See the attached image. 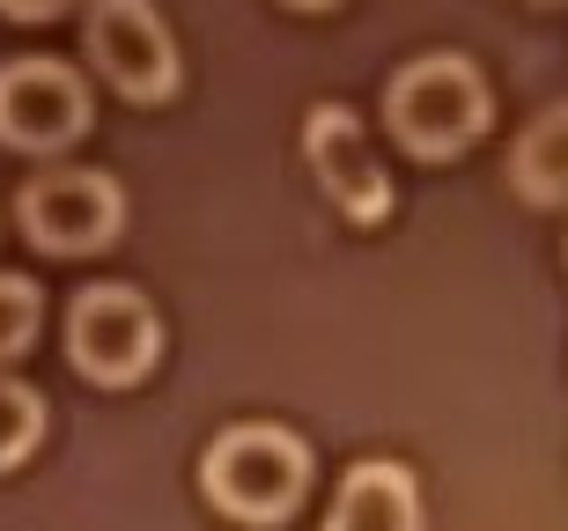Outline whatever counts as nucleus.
<instances>
[{
  "instance_id": "obj_1",
  "label": "nucleus",
  "mask_w": 568,
  "mask_h": 531,
  "mask_svg": "<svg viewBox=\"0 0 568 531\" xmlns=\"http://www.w3.org/2000/svg\"><path fill=\"white\" fill-rule=\"evenodd\" d=\"M200 488H207V502L222 517H236V524H281V517L303 502V488H311V450H303V436H288V428H230V436H214L207 458H200Z\"/></svg>"
},
{
  "instance_id": "obj_2",
  "label": "nucleus",
  "mask_w": 568,
  "mask_h": 531,
  "mask_svg": "<svg viewBox=\"0 0 568 531\" xmlns=\"http://www.w3.org/2000/svg\"><path fill=\"white\" fill-rule=\"evenodd\" d=\"M384 119L414 155H458L487 133V82L473 74V60L458 52H428L406 60L384 82Z\"/></svg>"
},
{
  "instance_id": "obj_3",
  "label": "nucleus",
  "mask_w": 568,
  "mask_h": 531,
  "mask_svg": "<svg viewBox=\"0 0 568 531\" xmlns=\"http://www.w3.org/2000/svg\"><path fill=\"white\" fill-rule=\"evenodd\" d=\"M67 355L89 384H141L163 361V318L133 288H82L67 310Z\"/></svg>"
},
{
  "instance_id": "obj_4",
  "label": "nucleus",
  "mask_w": 568,
  "mask_h": 531,
  "mask_svg": "<svg viewBox=\"0 0 568 531\" xmlns=\"http://www.w3.org/2000/svg\"><path fill=\"white\" fill-rule=\"evenodd\" d=\"M16 222L30 244H44V252H60V258L104 252L126 229V192L111 185L104 171H44L22 185Z\"/></svg>"
},
{
  "instance_id": "obj_5",
  "label": "nucleus",
  "mask_w": 568,
  "mask_h": 531,
  "mask_svg": "<svg viewBox=\"0 0 568 531\" xmlns=\"http://www.w3.org/2000/svg\"><path fill=\"white\" fill-rule=\"evenodd\" d=\"M89 60L133 104H163L178 89V38L155 16V0H97L89 8Z\"/></svg>"
},
{
  "instance_id": "obj_6",
  "label": "nucleus",
  "mask_w": 568,
  "mask_h": 531,
  "mask_svg": "<svg viewBox=\"0 0 568 531\" xmlns=\"http://www.w3.org/2000/svg\"><path fill=\"white\" fill-rule=\"evenodd\" d=\"M89 126V89L60 60H8L0 67V141L30 155H52L82 141Z\"/></svg>"
},
{
  "instance_id": "obj_7",
  "label": "nucleus",
  "mask_w": 568,
  "mask_h": 531,
  "mask_svg": "<svg viewBox=\"0 0 568 531\" xmlns=\"http://www.w3.org/2000/svg\"><path fill=\"white\" fill-rule=\"evenodd\" d=\"M303 155H311L325 200H333L347 222H384V214H392V177H384L377 149H369V133H362V119L347 104H317L311 111Z\"/></svg>"
},
{
  "instance_id": "obj_8",
  "label": "nucleus",
  "mask_w": 568,
  "mask_h": 531,
  "mask_svg": "<svg viewBox=\"0 0 568 531\" xmlns=\"http://www.w3.org/2000/svg\"><path fill=\"white\" fill-rule=\"evenodd\" d=\"M325 531H422V488H414V472L384 466V458L355 466L333 494Z\"/></svg>"
},
{
  "instance_id": "obj_9",
  "label": "nucleus",
  "mask_w": 568,
  "mask_h": 531,
  "mask_svg": "<svg viewBox=\"0 0 568 531\" xmlns=\"http://www.w3.org/2000/svg\"><path fill=\"white\" fill-rule=\"evenodd\" d=\"M509 185L525 192L531 207H568V104L539 111L517 149H509Z\"/></svg>"
},
{
  "instance_id": "obj_10",
  "label": "nucleus",
  "mask_w": 568,
  "mask_h": 531,
  "mask_svg": "<svg viewBox=\"0 0 568 531\" xmlns=\"http://www.w3.org/2000/svg\"><path fill=\"white\" fill-rule=\"evenodd\" d=\"M38 436H44V399L30 391V384L0 377V472L22 466V458L38 450Z\"/></svg>"
},
{
  "instance_id": "obj_11",
  "label": "nucleus",
  "mask_w": 568,
  "mask_h": 531,
  "mask_svg": "<svg viewBox=\"0 0 568 531\" xmlns=\"http://www.w3.org/2000/svg\"><path fill=\"white\" fill-rule=\"evenodd\" d=\"M38 325H44L38 288H30L22 274H0V361H16L22 347L38 340Z\"/></svg>"
},
{
  "instance_id": "obj_12",
  "label": "nucleus",
  "mask_w": 568,
  "mask_h": 531,
  "mask_svg": "<svg viewBox=\"0 0 568 531\" xmlns=\"http://www.w3.org/2000/svg\"><path fill=\"white\" fill-rule=\"evenodd\" d=\"M67 0H0V16H16V22H52Z\"/></svg>"
},
{
  "instance_id": "obj_13",
  "label": "nucleus",
  "mask_w": 568,
  "mask_h": 531,
  "mask_svg": "<svg viewBox=\"0 0 568 531\" xmlns=\"http://www.w3.org/2000/svg\"><path fill=\"white\" fill-rule=\"evenodd\" d=\"M295 8H333V0H295Z\"/></svg>"
},
{
  "instance_id": "obj_14",
  "label": "nucleus",
  "mask_w": 568,
  "mask_h": 531,
  "mask_svg": "<svg viewBox=\"0 0 568 531\" xmlns=\"http://www.w3.org/2000/svg\"><path fill=\"white\" fill-rule=\"evenodd\" d=\"M539 8H554V0H539Z\"/></svg>"
}]
</instances>
